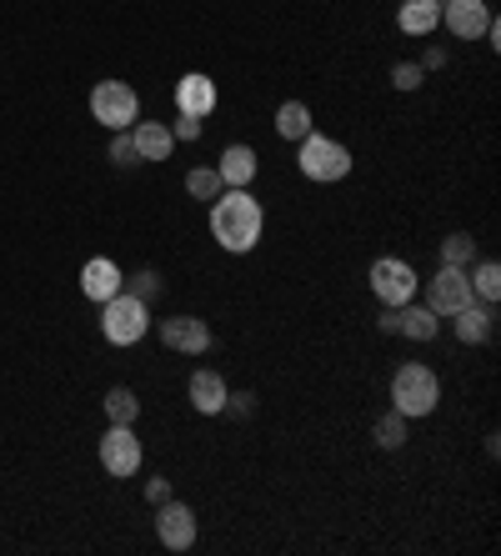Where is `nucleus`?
<instances>
[{
    "label": "nucleus",
    "mask_w": 501,
    "mask_h": 556,
    "mask_svg": "<svg viewBox=\"0 0 501 556\" xmlns=\"http://www.w3.org/2000/svg\"><path fill=\"white\" fill-rule=\"evenodd\" d=\"M416 65H422L426 76H432V71H441V65H447V46H432V51H426Z\"/></svg>",
    "instance_id": "nucleus-32"
},
{
    "label": "nucleus",
    "mask_w": 501,
    "mask_h": 556,
    "mask_svg": "<svg viewBox=\"0 0 501 556\" xmlns=\"http://www.w3.org/2000/svg\"><path fill=\"white\" fill-rule=\"evenodd\" d=\"M185 396H191V406H196L201 416H221V412H226V396H231V387H226L221 371L201 366V371H191V381H185Z\"/></svg>",
    "instance_id": "nucleus-14"
},
{
    "label": "nucleus",
    "mask_w": 501,
    "mask_h": 556,
    "mask_svg": "<svg viewBox=\"0 0 501 556\" xmlns=\"http://www.w3.org/2000/svg\"><path fill=\"white\" fill-rule=\"evenodd\" d=\"M441 26L457 40H481L491 26V5L487 0H447L441 5Z\"/></svg>",
    "instance_id": "nucleus-12"
},
{
    "label": "nucleus",
    "mask_w": 501,
    "mask_h": 556,
    "mask_svg": "<svg viewBox=\"0 0 501 556\" xmlns=\"http://www.w3.org/2000/svg\"><path fill=\"white\" fill-rule=\"evenodd\" d=\"M80 291H86V301L106 306L111 296H120V291H126V271H120L111 256H91L86 266H80Z\"/></svg>",
    "instance_id": "nucleus-13"
},
{
    "label": "nucleus",
    "mask_w": 501,
    "mask_h": 556,
    "mask_svg": "<svg viewBox=\"0 0 501 556\" xmlns=\"http://www.w3.org/2000/svg\"><path fill=\"white\" fill-rule=\"evenodd\" d=\"M472 276L457 271V266H441V271L432 276V286H426V306H432V316H457L462 306H472Z\"/></svg>",
    "instance_id": "nucleus-7"
},
{
    "label": "nucleus",
    "mask_w": 501,
    "mask_h": 556,
    "mask_svg": "<svg viewBox=\"0 0 501 556\" xmlns=\"http://www.w3.org/2000/svg\"><path fill=\"white\" fill-rule=\"evenodd\" d=\"M131 141H136V155L141 161H171V151H176V136H171V126H160V121H136L131 126Z\"/></svg>",
    "instance_id": "nucleus-16"
},
{
    "label": "nucleus",
    "mask_w": 501,
    "mask_h": 556,
    "mask_svg": "<svg viewBox=\"0 0 501 556\" xmlns=\"http://www.w3.org/2000/svg\"><path fill=\"white\" fill-rule=\"evenodd\" d=\"M391 406L407 421H416V416H432L436 406H441V381H436V371L426 362H401L391 371Z\"/></svg>",
    "instance_id": "nucleus-2"
},
{
    "label": "nucleus",
    "mask_w": 501,
    "mask_h": 556,
    "mask_svg": "<svg viewBox=\"0 0 501 556\" xmlns=\"http://www.w3.org/2000/svg\"><path fill=\"white\" fill-rule=\"evenodd\" d=\"M277 130L286 136V141H301V136H311V130H317V121H311V105H306V101H286L277 111Z\"/></svg>",
    "instance_id": "nucleus-21"
},
{
    "label": "nucleus",
    "mask_w": 501,
    "mask_h": 556,
    "mask_svg": "<svg viewBox=\"0 0 501 556\" xmlns=\"http://www.w3.org/2000/svg\"><path fill=\"white\" fill-rule=\"evenodd\" d=\"M156 536H160V546L166 552H191L196 546V511L185 502H160L156 506Z\"/></svg>",
    "instance_id": "nucleus-8"
},
{
    "label": "nucleus",
    "mask_w": 501,
    "mask_h": 556,
    "mask_svg": "<svg viewBox=\"0 0 501 556\" xmlns=\"http://www.w3.org/2000/svg\"><path fill=\"white\" fill-rule=\"evenodd\" d=\"M101 406H106V421H111V427H136V416H141V402H136L131 387H111Z\"/></svg>",
    "instance_id": "nucleus-22"
},
{
    "label": "nucleus",
    "mask_w": 501,
    "mask_h": 556,
    "mask_svg": "<svg viewBox=\"0 0 501 556\" xmlns=\"http://www.w3.org/2000/svg\"><path fill=\"white\" fill-rule=\"evenodd\" d=\"M376 326H382L386 337H396V306H382V316H376Z\"/></svg>",
    "instance_id": "nucleus-33"
},
{
    "label": "nucleus",
    "mask_w": 501,
    "mask_h": 556,
    "mask_svg": "<svg viewBox=\"0 0 501 556\" xmlns=\"http://www.w3.org/2000/svg\"><path fill=\"white\" fill-rule=\"evenodd\" d=\"M216 105H221V91H216V80L206 76V71H185V76L176 80V111H181V116L206 121Z\"/></svg>",
    "instance_id": "nucleus-11"
},
{
    "label": "nucleus",
    "mask_w": 501,
    "mask_h": 556,
    "mask_svg": "<svg viewBox=\"0 0 501 556\" xmlns=\"http://www.w3.org/2000/svg\"><path fill=\"white\" fill-rule=\"evenodd\" d=\"M466 276H472V296L487 301V306H497V296H501V266L497 261H476V271H466Z\"/></svg>",
    "instance_id": "nucleus-25"
},
{
    "label": "nucleus",
    "mask_w": 501,
    "mask_h": 556,
    "mask_svg": "<svg viewBox=\"0 0 501 556\" xmlns=\"http://www.w3.org/2000/svg\"><path fill=\"white\" fill-rule=\"evenodd\" d=\"M261 231H266V206L246 191V186H226V191L211 201V236L221 251L246 256V251H256Z\"/></svg>",
    "instance_id": "nucleus-1"
},
{
    "label": "nucleus",
    "mask_w": 501,
    "mask_h": 556,
    "mask_svg": "<svg viewBox=\"0 0 501 556\" xmlns=\"http://www.w3.org/2000/svg\"><path fill=\"white\" fill-rule=\"evenodd\" d=\"M472 261H476V241H472V231H451L447 241H441V266L472 271Z\"/></svg>",
    "instance_id": "nucleus-24"
},
{
    "label": "nucleus",
    "mask_w": 501,
    "mask_h": 556,
    "mask_svg": "<svg viewBox=\"0 0 501 556\" xmlns=\"http://www.w3.org/2000/svg\"><path fill=\"white\" fill-rule=\"evenodd\" d=\"M436 331H441V321L432 316V306H416V301L396 306V337H407V341H436Z\"/></svg>",
    "instance_id": "nucleus-19"
},
{
    "label": "nucleus",
    "mask_w": 501,
    "mask_h": 556,
    "mask_svg": "<svg viewBox=\"0 0 501 556\" xmlns=\"http://www.w3.org/2000/svg\"><path fill=\"white\" fill-rule=\"evenodd\" d=\"M126 291H131L136 301H145V306H151V301L160 296V276L151 271V266H145V271H136V276H126Z\"/></svg>",
    "instance_id": "nucleus-28"
},
{
    "label": "nucleus",
    "mask_w": 501,
    "mask_h": 556,
    "mask_svg": "<svg viewBox=\"0 0 501 556\" xmlns=\"http://www.w3.org/2000/svg\"><path fill=\"white\" fill-rule=\"evenodd\" d=\"M226 412L251 416V412H256V396H251V391H231V396H226Z\"/></svg>",
    "instance_id": "nucleus-31"
},
{
    "label": "nucleus",
    "mask_w": 501,
    "mask_h": 556,
    "mask_svg": "<svg viewBox=\"0 0 501 556\" xmlns=\"http://www.w3.org/2000/svg\"><path fill=\"white\" fill-rule=\"evenodd\" d=\"M371 437H376V446H382V452H401V446L411 441V421L391 406L386 416H376V427H371Z\"/></svg>",
    "instance_id": "nucleus-20"
},
{
    "label": "nucleus",
    "mask_w": 501,
    "mask_h": 556,
    "mask_svg": "<svg viewBox=\"0 0 501 556\" xmlns=\"http://www.w3.org/2000/svg\"><path fill=\"white\" fill-rule=\"evenodd\" d=\"M367 281H371V296L382 301V306H407V301H416V291H422L416 271H411V261H401V256L371 261Z\"/></svg>",
    "instance_id": "nucleus-6"
},
{
    "label": "nucleus",
    "mask_w": 501,
    "mask_h": 556,
    "mask_svg": "<svg viewBox=\"0 0 501 556\" xmlns=\"http://www.w3.org/2000/svg\"><path fill=\"white\" fill-rule=\"evenodd\" d=\"M451 331H457L462 346H487V341L497 337V311H491L487 301H472V306H462L451 316Z\"/></svg>",
    "instance_id": "nucleus-15"
},
{
    "label": "nucleus",
    "mask_w": 501,
    "mask_h": 556,
    "mask_svg": "<svg viewBox=\"0 0 501 556\" xmlns=\"http://www.w3.org/2000/svg\"><path fill=\"white\" fill-rule=\"evenodd\" d=\"M141 437H136V427H106V437H101V466H106L111 477H136L141 471Z\"/></svg>",
    "instance_id": "nucleus-9"
},
{
    "label": "nucleus",
    "mask_w": 501,
    "mask_h": 556,
    "mask_svg": "<svg viewBox=\"0 0 501 556\" xmlns=\"http://www.w3.org/2000/svg\"><path fill=\"white\" fill-rule=\"evenodd\" d=\"M422 80H426V71H422V65H416V61H396V65H391V86H396V91H401V96L422 91Z\"/></svg>",
    "instance_id": "nucleus-27"
},
{
    "label": "nucleus",
    "mask_w": 501,
    "mask_h": 556,
    "mask_svg": "<svg viewBox=\"0 0 501 556\" xmlns=\"http://www.w3.org/2000/svg\"><path fill=\"white\" fill-rule=\"evenodd\" d=\"M221 191H226V181H221V170L216 166H191L185 170V195H191V201H216Z\"/></svg>",
    "instance_id": "nucleus-23"
},
{
    "label": "nucleus",
    "mask_w": 501,
    "mask_h": 556,
    "mask_svg": "<svg viewBox=\"0 0 501 556\" xmlns=\"http://www.w3.org/2000/svg\"><path fill=\"white\" fill-rule=\"evenodd\" d=\"M145 502H151V506L171 502V481H166V477H151V481H145Z\"/></svg>",
    "instance_id": "nucleus-30"
},
{
    "label": "nucleus",
    "mask_w": 501,
    "mask_h": 556,
    "mask_svg": "<svg viewBox=\"0 0 501 556\" xmlns=\"http://www.w3.org/2000/svg\"><path fill=\"white\" fill-rule=\"evenodd\" d=\"M296 170H301L306 181H317V186H336V181L351 176V151H346L336 136L311 130V136L296 141Z\"/></svg>",
    "instance_id": "nucleus-3"
},
{
    "label": "nucleus",
    "mask_w": 501,
    "mask_h": 556,
    "mask_svg": "<svg viewBox=\"0 0 501 556\" xmlns=\"http://www.w3.org/2000/svg\"><path fill=\"white\" fill-rule=\"evenodd\" d=\"M145 331H151V306L136 301L131 291H120V296H111L106 306H101V337H106L111 346H136Z\"/></svg>",
    "instance_id": "nucleus-4"
},
{
    "label": "nucleus",
    "mask_w": 501,
    "mask_h": 556,
    "mask_svg": "<svg viewBox=\"0 0 501 556\" xmlns=\"http://www.w3.org/2000/svg\"><path fill=\"white\" fill-rule=\"evenodd\" d=\"M201 130H206V121H196V116H176V126H171V136L176 141H201Z\"/></svg>",
    "instance_id": "nucleus-29"
},
{
    "label": "nucleus",
    "mask_w": 501,
    "mask_h": 556,
    "mask_svg": "<svg viewBox=\"0 0 501 556\" xmlns=\"http://www.w3.org/2000/svg\"><path fill=\"white\" fill-rule=\"evenodd\" d=\"M160 346L176 356H206L211 351V326L201 316H166L160 321Z\"/></svg>",
    "instance_id": "nucleus-10"
},
{
    "label": "nucleus",
    "mask_w": 501,
    "mask_h": 556,
    "mask_svg": "<svg viewBox=\"0 0 501 556\" xmlns=\"http://www.w3.org/2000/svg\"><path fill=\"white\" fill-rule=\"evenodd\" d=\"M436 5H447V0H436Z\"/></svg>",
    "instance_id": "nucleus-34"
},
{
    "label": "nucleus",
    "mask_w": 501,
    "mask_h": 556,
    "mask_svg": "<svg viewBox=\"0 0 501 556\" xmlns=\"http://www.w3.org/2000/svg\"><path fill=\"white\" fill-rule=\"evenodd\" d=\"M216 170H221V181L226 186H251L256 181V170H261V161H256V151L251 146H226L221 161H216Z\"/></svg>",
    "instance_id": "nucleus-18"
},
{
    "label": "nucleus",
    "mask_w": 501,
    "mask_h": 556,
    "mask_svg": "<svg viewBox=\"0 0 501 556\" xmlns=\"http://www.w3.org/2000/svg\"><path fill=\"white\" fill-rule=\"evenodd\" d=\"M111 166H120V170L141 166V155H136V141H131V130H111Z\"/></svg>",
    "instance_id": "nucleus-26"
},
{
    "label": "nucleus",
    "mask_w": 501,
    "mask_h": 556,
    "mask_svg": "<svg viewBox=\"0 0 501 556\" xmlns=\"http://www.w3.org/2000/svg\"><path fill=\"white\" fill-rule=\"evenodd\" d=\"M441 26V5L436 0H401L396 5V30L401 36H432Z\"/></svg>",
    "instance_id": "nucleus-17"
},
{
    "label": "nucleus",
    "mask_w": 501,
    "mask_h": 556,
    "mask_svg": "<svg viewBox=\"0 0 501 556\" xmlns=\"http://www.w3.org/2000/svg\"><path fill=\"white\" fill-rule=\"evenodd\" d=\"M91 116L106 130H131L141 121V96L126 80H95L91 91Z\"/></svg>",
    "instance_id": "nucleus-5"
}]
</instances>
